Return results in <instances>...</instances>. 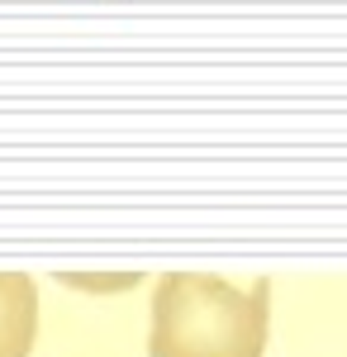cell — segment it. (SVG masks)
I'll return each mask as SVG.
<instances>
[{"instance_id":"obj_2","label":"cell","mask_w":347,"mask_h":357,"mask_svg":"<svg viewBox=\"0 0 347 357\" xmlns=\"http://www.w3.org/2000/svg\"><path fill=\"white\" fill-rule=\"evenodd\" d=\"M38 333V286L24 272H0V357H29Z\"/></svg>"},{"instance_id":"obj_1","label":"cell","mask_w":347,"mask_h":357,"mask_svg":"<svg viewBox=\"0 0 347 357\" xmlns=\"http://www.w3.org/2000/svg\"><path fill=\"white\" fill-rule=\"evenodd\" d=\"M153 357H262L267 281L247 291L210 272H167L153 296Z\"/></svg>"}]
</instances>
